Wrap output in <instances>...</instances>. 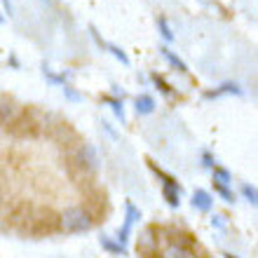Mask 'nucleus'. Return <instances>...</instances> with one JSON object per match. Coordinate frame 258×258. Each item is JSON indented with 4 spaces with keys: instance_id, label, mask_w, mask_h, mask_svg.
Returning a JSON list of instances; mask_svg holds the SVG:
<instances>
[{
    "instance_id": "3",
    "label": "nucleus",
    "mask_w": 258,
    "mask_h": 258,
    "mask_svg": "<svg viewBox=\"0 0 258 258\" xmlns=\"http://www.w3.org/2000/svg\"><path fill=\"white\" fill-rule=\"evenodd\" d=\"M139 218H141V211L136 209L132 202L124 204V223H122V228L117 230V237H115L120 244L127 246V239H129V232H132V225H134Z\"/></svg>"
},
{
    "instance_id": "11",
    "label": "nucleus",
    "mask_w": 258,
    "mask_h": 258,
    "mask_svg": "<svg viewBox=\"0 0 258 258\" xmlns=\"http://www.w3.org/2000/svg\"><path fill=\"white\" fill-rule=\"evenodd\" d=\"M157 31H160V35H162L164 42H174V40H176V35H174V31H171L167 17H157Z\"/></svg>"
},
{
    "instance_id": "7",
    "label": "nucleus",
    "mask_w": 258,
    "mask_h": 258,
    "mask_svg": "<svg viewBox=\"0 0 258 258\" xmlns=\"http://www.w3.org/2000/svg\"><path fill=\"white\" fill-rule=\"evenodd\" d=\"M160 54H162L164 59H167V61L171 63V66L176 68L178 73H188V71H190V68H188V63H185L183 59H181V56L176 54V52H171V49L167 47V45H162V47H160Z\"/></svg>"
},
{
    "instance_id": "20",
    "label": "nucleus",
    "mask_w": 258,
    "mask_h": 258,
    "mask_svg": "<svg viewBox=\"0 0 258 258\" xmlns=\"http://www.w3.org/2000/svg\"><path fill=\"white\" fill-rule=\"evenodd\" d=\"M202 164L207 167V169H214V167H216V157L211 155L209 150H204L202 153Z\"/></svg>"
},
{
    "instance_id": "12",
    "label": "nucleus",
    "mask_w": 258,
    "mask_h": 258,
    "mask_svg": "<svg viewBox=\"0 0 258 258\" xmlns=\"http://www.w3.org/2000/svg\"><path fill=\"white\" fill-rule=\"evenodd\" d=\"M211 174H214V183H218V185H230L232 183V174L225 167H214L211 169Z\"/></svg>"
},
{
    "instance_id": "17",
    "label": "nucleus",
    "mask_w": 258,
    "mask_h": 258,
    "mask_svg": "<svg viewBox=\"0 0 258 258\" xmlns=\"http://www.w3.org/2000/svg\"><path fill=\"white\" fill-rule=\"evenodd\" d=\"M242 195L246 197V202L251 204V207H256V204H258V190L253 188L251 183H244V185H242Z\"/></svg>"
},
{
    "instance_id": "16",
    "label": "nucleus",
    "mask_w": 258,
    "mask_h": 258,
    "mask_svg": "<svg viewBox=\"0 0 258 258\" xmlns=\"http://www.w3.org/2000/svg\"><path fill=\"white\" fill-rule=\"evenodd\" d=\"M42 75H45L52 85H59V87H63V85H66V75H63V73L61 75L52 73V71H49V66H42Z\"/></svg>"
},
{
    "instance_id": "19",
    "label": "nucleus",
    "mask_w": 258,
    "mask_h": 258,
    "mask_svg": "<svg viewBox=\"0 0 258 258\" xmlns=\"http://www.w3.org/2000/svg\"><path fill=\"white\" fill-rule=\"evenodd\" d=\"M12 115H14V106L12 103H0V120H12Z\"/></svg>"
},
{
    "instance_id": "13",
    "label": "nucleus",
    "mask_w": 258,
    "mask_h": 258,
    "mask_svg": "<svg viewBox=\"0 0 258 258\" xmlns=\"http://www.w3.org/2000/svg\"><path fill=\"white\" fill-rule=\"evenodd\" d=\"M167 258H192L190 249H185L183 244H169L167 246V251H164Z\"/></svg>"
},
{
    "instance_id": "10",
    "label": "nucleus",
    "mask_w": 258,
    "mask_h": 258,
    "mask_svg": "<svg viewBox=\"0 0 258 258\" xmlns=\"http://www.w3.org/2000/svg\"><path fill=\"white\" fill-rule=\"evenodd\" d=\"M162 197L167 200L169 207L176 209L178 204H181V188H174V185H162Z\"/></svg>"
},
{
    "instance_id": "5",
    "label": "nucleus",
    "mask_w": 258,
    "mask_h": 258,
    "mask_svg": "<svg viewBox=\"0 0 258 258\" xmlns=\"http://www.w3.org/2000/svg\"><path fill=\"white\" fill-rule=\"evenodd\" d=\"M190 204H192V209H197V211H211V207H214V197H211V192L197 188V190L192 192Z\"/></svg>"
},
{
    "instance_id": "14",
    "label": "nucleus",
    "mask_w": 258,
    "mask_h": 258,
    "mask_svg": "<svg viewBox=\"0 0 258 258\" xmlns=\"http://www.w3.org/2000/svg\"><path fill=\"white\" fill-rule=\"evenodd\" d=\"M106 103H108L113 113L120 117V122H124V106H122V99H117V96H106Z\"/></svg>"
},
{
    "instance_id": "4",
    "label": "nucleus",
    "mask_w": 258,
    "mask_h": 258,
    "mask_svg": "<svg viewBox=\"0 0 258 258\" xmlns=\"http://www.w3.org/2000/svg\"><path fill=\"white\" fill-rule=\"evenodd\" d=\"M223 94L242 96V94H244V89L239 87L237 82H223V85H218L216 89H211V92H207V94H204V99H218V96H223Z\"/></svg>"
},
{
    "instance_id": "22",
    "label": "nucleus",
    "mask_w": 258,
    "mask_h": 258,
    "mask_svg": "<svg viewBox=\"0 0 258 258\" xmlns=\"http://www.w3.org/2000/svg\"><path fill=\"white\" fill-rule=\"evenodd\" d=\"M63 94H66L68 96V99H71V101H80V99H82V96L80 94H78V92H73V89H71V87H68V85H63Z\"/></svg>"
},
{
    "instance_id": "23",
    "label": "nucleus",
    "mask_w": 258,
    "mask_h": 258,
    "mask_svg": "<svg viewBox=\"0 0 258 258\" xmlns=\"http://www.w3.org/2000/svg\"><path fill=\"white\" fill-rule=\"evenodd\" d=\"M225 258H239V256H235V253H223Z\"/></svg>"
},
{
    "instance_id": "6",
    "label": "nucleus",
    "mask_w": 258,
    "mask_h": 258,
    "mask_svg": "<svg viewBox=\"0 0 258 258\" xmlns=\"http://www.w3.org/2000/svg\"><path fill=\"white\" fill-rule=\"evenodd\" d=\"M92 35H94V40L99 42L101 47H106V49H108L110 54L115 56V59H117V61H120V63H122V66H129V56H127V52H124L122 47H117V45H113V42H106V40H103V38H99V33H96L94 28H92Z\"/></svg>"
},
{
    "instance_id": "15",
    "label": "nucleus",
    "mask_w": 258,
    "mask_h": 258,
    "mask_svg": "<svg viewBox=\"0 0 258 258\" xmlns=\"http://www.w3.org/2000/svg\"><path fill=\"white\" fill-rule=\"evenodd\" d=\"M153 82H155V87L160 89V92H162L164 96H171L174 94V89H171V85L167 80H164L162 75H157V73H153Z\"/></svg>"
},
{
    "instance_id": "2",
    "label": "nucleus",
    "mask_w": 258,
    "mask_h": 258,
    "mask_svg": "<svg viewBox=\"0 0 258 258\" xmlns=\"http://www.w3.org/2000/svg\"><path fill=\"white\" fill-rule=\"evenodd\" d=\"M75 162L85 171H96L99 169V153H96V148L92 143H82L78 148V153H75Z\"/></svg>"
},
{
    "instance_id": "21",
    "label": "nucleus",
    "mask_w": 258,
    "mask_h": 258,
    "mask_svg": "<svg viewBox=\"0 0 258 258\" xmlns=\"http://www.w3.org/2000/svg\"><path fill=\"white\" fill-rule=\"evenodd\" d=\"M211 225H214V228H218V230H225V216H221V214L211 216Z\"/></svg>"
},
{
    "instance_id": "8",
    "label": "nucleus",
    "mask_w": 258,
    "mask_h": 258,
    "mask_svg": "<svg viewBox=\"0 0 258 258\" xmlns=\"http://www.w3.org/2000/svg\"><path fill=\"white\" fill-rule=\"evenodd\" d=\"M134 108L139 115H150V113L155 110V99L150 94H139L134 99Z\"/></svg>"
},
{
    "instance_id": "24",
    "label": "nucleus",
    "mask_w": 258,
    "mask_h": 258,
    "mask_svg": "<svg viewBox=\"0 0 258 258\" xmlns=\"http://www.w3.org/2000/svg\"><path fill=\"white\" fill-rule=\"evenodd\" d=\"M3 21H5V17H3V12H0V24H3Z\"/></svg>"
},
{
    "instance_id": "18",
    "label": "nucleus",
    "mask_w": 258,
    "mask_h": 258,
    "mask_svg": "<svg viewBox=\"0 0 258 258\" xmlns=\"http://www.w3.org/2000/svg\"><path fill=\"white\" fill-rule=\"evenodd\" d=\"M214 190L223 197V202H228V204L235 202V192L230 190V185H218V183H214Z\"/></svg>"
},
{
    "instance_id": "9",
    "label": "nucleus",
    "mask_w": 258,
    "mask_h": 258,
    "mask_svg": "<svg viewBox=\"0 0 258 258\" xmlns=\"http://www.w3.org/2000/svg\"><path fill=\"white\" fill-rule=\"evenodd\" d=\"M99 242H101V246L106 249V251H110V253H122V256H127V246L120 244L117 239H110L108 235H101V237H99Z\"/></svg>"
},
{
    "instance_id": "1",
    "label": "nucleus",
    "mask_w": 258,
    "mask_h": 258,
    "mask_svg": "<svg viewBox=\"0 0 258 258\" xmlns=\"http://www.w3.org/2000/svg\"><path fill=\"white\" fill-rule=\"evenodd\" d=\"M92 216H89L87 209H82V207H73V209H66L59 216V228L68 235H80V232H87L92 230Z\"/></svg>"
}]
</instances>
